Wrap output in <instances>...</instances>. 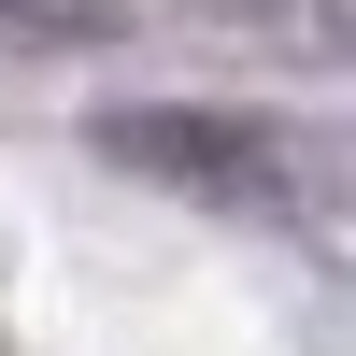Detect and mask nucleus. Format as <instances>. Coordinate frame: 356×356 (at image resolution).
I'll return each instance as SVG.
<instances>
[{"mask_svg":"<svg viewBox=\"0 0 356 356\" xmlns=\"http://www.w3.org/2000/svg\"><path fill=\"white\" fill-rule=\"evenodd\" d=\"M100 157L143 171V186L200 200V214H257V228H300L314 214V171L285 114H228V100H129L100 114Z\"/></svg>","mask_w":356,"mask_h":356,"instance_id":"obj_1","label":"nucleus"},{"mask_svg":"<svg viewBox=\"0 0 356 356\" xmlns=\"http://www.w3.org/2000/svg\"><path fill=\"white\" fill-rule=\"evenodd\" d=\"M143 29V0H0V43H114Z\"/></svg>","mask_w":356,"mask_h":356,"instance_id":"obj_2","label":"nucleus"}]
</instances>
